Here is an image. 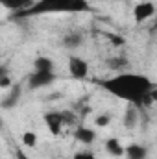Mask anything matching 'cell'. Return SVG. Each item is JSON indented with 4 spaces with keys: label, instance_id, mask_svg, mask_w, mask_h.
<instances>
[{
    "label": "cell",
    "instance_id": "1",
    "mask_svg": "<svg viewBox=\"0 0 157 159\" xmlns=\"http://www.w3.org/2000/svg\"><path fill=\"white\" fill-rule=\"evenodd\" d=\"M98 85L107 91L109 94L117 96L120 100L135 106V107H146L157 98V91L154 81L139 72H118L117 76L107 80H100Z\"/></svg>",
    "mask_w": 157,
    "mask_h": 159
},
{
    "label": "cell",
    "instance_id": "2",
    "mask_svg": "<svg viewBox=\"0 0 157 159\" xmlns=\"http://www.w3.org/2000/svg\"><path fill=\"white\" fill-rule=\"evenodd\" d=\"M91 11L89 0H37L30 9L15 17H41L57 13H87Z\"/></svg>",
    "mask_w": 157,
    "mask_h": 159
},
{
    "label": "cell",
    "instance_id": "3",
    "mask_svg": "<svg viewBox=\"0 0 157 159\" xmlns=\"http://www.w3.org/2000/svg\"><path fill=\"white\" fill-rule=\"evenodd\" d=\"M155 15H157V6L152 0H142L139 4H135V7H133V19H135L137 24H141V22H144V20H148Z\"/></svg>",
    "mask_w": 157,
    "mask_h": 159
},
{
    "label": "cell",
    "instance_id": "4",
    "mask_svg": "<svg viewBox=\"0 0 157 159\" xmlns=\"http://www.w3.org/2000/svg\"><path fill=\"white\" fill-rule=\"evenodd\" d=\"M69 74L74 80H85L89 76V63L79 56H70L69 57Z\"/></svg>",
    "mask_w": 157,
    "mask_h": 159
},
{
    "label": "cell",
    "instance_id": "5",
    "mask_svg": "<svg viewBox=\"0 0 157 159\" xmlns=\"http://www.w3.org/2000/svg\"><path fill=\"white\" fill-rule=\"evenodd\" d=\"M57 80L56 72H39V70H34L28 78V87L30 89H43V87H48L52 85L54 81Z\"/></svg>",
    "mask_w": 157,
    "mask_h": 159
},
{
    "label": "cell",
    "instance_id": "6",
    "mask_svg": "<svg viewBox=\"0 0 157 159\" xmlns=\"http://www.w3.org/2000/svg\"><path fill=\"white\" fill-rule=\"evenodd\" d=\"M44 124H46V128L52 135H59L63 126H65V117L59 111H48L44 115Z\"/></svg>",
    "mask_w": 157,
    "mask_h": 159
},
{
    "label": "cell",
    "instance_id": "7",
    "mask_svg": "<svg viewBox=\"0 0 157 159\" xmlns=\"http://www.w3.org/2000/svg\"><path fill=\"white\" fill-rule=\"evenodd\" d=\"M20 96H22V85H20V83L11 85L9 91H7V94L2 96V102H0L2 109H13V107L20 102Z\"/></svg>",
    "mask_w": 157,
    "mask_h": 159
},
{
    "label": "cell",
    "instance_id": "8",
    "mask_svg": "<svg viewBox=\"0 0 157 159\" xmlns=\"http://www.w3.org/2000/svg\"><path fill=\"white\" fill-rule=\"evenodd\" d=\"M35 2H37V0H0V4H2L6 9L15 11V15H19V13H22V11L30 9Z\"/></svg>",
    "mask_w": 157,
    "mask_h": 159
},
{
    "label": "cell",
    "instance_id": "9",
    "mask_svg": "<svg viewBox=\"0 0 157 159\" xmlns=\"http://www.w3.org/2000/svg\"><path fill=\"white\" fill-rule=\"evenodd\" d=\"M74 139L78 143H81V144L89 146V144H92L96 141V131L91 129V128H87V126H78L74 129Z\"/></svg>",
    "mask_w": 157,
    "mask_h": 159
},
{
    "label": "cell",
    "instance_id": "10",
    "mask_svg": "<svg viewBox=\"0 0 157 159\" xmlns=\"http://www.w3.org/2000/svg\"><path fill=\"white\" fill-rule=\"evenodd\" d=\"M124 156H126V159H146L148 157V150H146V146L133 143V144L126 146V154Z\"/></svg>",
    "mask_w": 157,
    "mask_h": 159
},
{
    "label": "cell",
    "instance_id": "11",
    "mask_svg": "<svg viewBox=\"0 0 157 159\" xmlns=\"http://www.w3.org/2000/svg\"><path fill=\"white\" fill-rule=\"evenodd\" d=\"M61 44H63L65 48H69V50H76V48H79V46L83 44V35H81L79 32H70V34L63 35Z\"/></svg>",
    "mask_w": 157,
    "mask_h": 159
},
{
    "label": "cell",
    "instance_id": "12",
    "mask_svg": "<svg viewBox=\"0 0 157 159\" xmlns=\"http://www.w3.org/2000/svg\"><path fill=\"white\" fill-rule=\"evenodd\" d=\"M56 65H54V59L48 57V56H39L34 59V70H39V72H54Z\"/></svg>",
    "mask_w": 157,
    "mask_h": 159
},
{
    "label": "cell",
    "instance_id": "13",
    "mask_svg": "<svg viewBox=\"0 0 157 159\" xmlns=\"http://www.w3.org/2000/svg\"><path fill=\"white\" fill-rule=\"evenodd\" d=\"M105 152H107L109 156H113V157H120V156H124V154H126V148L120 144V141H118V139L109 137V139L105 141Z\"/></svg>",
    "mask_w": 157,
    "mask_h": 159
},
{
    "label": "cell",
    "instance_id": "14",
    "mask_svg": "<svg viewBox=\"0 0 157 159\" xmlns=\"http://www.w3.org/2000/svg\"><path fill=\"white\" fill-rule=\"evenodd\" d=\"M137 122H139V107L129 104L128 109H126V115H124V126L126 128H135Z\"/></svg>",
    "mask_w": 157,
    "mask_h": 159
},
{
    "label": "cell",
    "instance_id": "15",
    "mask_svg": "<svg viewBox=\"0 0 157 159\" xmlns=\"http://www.w3.org/2000/svg\"><path fill=\"white\" fill-rule=\"evenodd\" d=\"M107 65H109V69L111 70H118V72H126V69H128V59L124 57V56H117V57H111L109 61H107Z\"/></svg>",
    "mask_w": 157,
    "mask_h": 159
},
{
    "label": "cell",
    "instance_id": "16",
    "mask_svg": "<svg viewBox=\"0 0 157 159\" xmlns=\"http://www.w3.org/2000/svg\"><path fill=\"white\" fill-rule=\"evenodd\" d=\"M22 144L26 148H35L37 146V135L34 131H24L22 133Z\"/></svg>",
    "mask_w": 157,
    "mask_h": 159
},
{
    "label": "cell",
    "instance_id": "17",
    "mask_svg": "<svg viewBox=\"0 0 157 159\" xmlns=\"http://www.w3.org/2000/svg\"><path fill=\"white\" fill-rule=\"evenodd\" d=\"M94 124H96L98 128H107V126L111 124V115H109V113H102V115H98V117L94 119Z\"/></svg>",
    "mask_w": 157,
    "mask_h": 159
},
{
    "label": "cell",
    "instance_id": "18",
    "mask_svg": "<svg viewBox=\"0 0 157 159\" xmlns=\"http://www.w3.org/2000/svg\"><path fill=\"white\" fill-rule=\"evenodd\" d=\"M0 87H2V89L11 87V78H9V74H7L6 67H2V70H0Z\"/></svg>",
    "mask_w": 157,
    "mask_h": 159
},
{
    "label": "cell",
    "instance_id": "19",
    "mask_svg": "<svg viewBox=\"0 0 157 159\" xmlns=\"http://www.w3.org/2000/svg\"><path fill=\"white\" fill-rule=\"evenodd\" d=\"M72 159H96V156L92 150H81V152H76Z\"/></svg>",
    "mask_w": 157,
    "mask_h": 159
},
{
    "label": "cell",
    "instance_id": "20",
    "mask_svg": "<svg viewBox=\"0 0 157 159\" xmlns=\"http://www.w3.org/2000/svg\"><path fill=\"white\" fill-rule=\"evenodd\" d=\"M15 156H17V159H30V157H26V156H24V152H22V150H17V154H15Z\"/></svg>",
    "mask_w": 157,
    "mask_h": 159
},
{
    "label": "cell",
    "instance_id": "21",
    "mask_svg": "<svg viewBox=\"0 0 157 159\" xmlns=\"http://www.w3.org/2000/svg\"><path fill=\"white\" fill-rule=\"evenodd\" d=\"M155 19H157V15H155Z\"/></svg>",
    "mask_w": 157,
    "mask_h": 159
}]
</instances>
